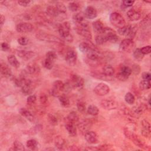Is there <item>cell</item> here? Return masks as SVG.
Segmentation results:
<instances>
[{"mask_svg":"<svg viewBox=\"0 0 151 151\" xmlns=\"http://www.w3.org/2000/svg\"><path fill=\"white\" fill-rule=\"evenodd\" d=\"M124 134L130 140H131L133 143L137 146V147L145 149V150H150V147L147 146L143 141H142L140 138L133 132H132L129 128L124 127Z\"/></svg>","mask_w":151,"mask_h":151,"instance_id":"obj_1","label":"cell"},{"mask_svg":"<svg viewBox=\"0 0 151 151\" xmlns=\"http://www.w3.org/2000/svg\"><path fill=\"white\" fill-rule=\"evenodd\" d=\"M75 30L78 35L83 37L87 40L90 41L91 40L92 34L91 33L89 25L87 22H83L79 24H76Z\"/></svg>","mask_w":151,"mask_h":151,"instance_id":"obj_2","label":"cell"},{"mask_svg":"<svg viewBox=\"0 0 151 151\" xmlns=\"http://www.w3.org/2000/svg\"><path fill=\"white\" fill-rule=\"evenodd\" d=\"M36 37L37 39L45 41V42H55V43H59V44H63L64 41L63 40L57 37V36H55L52 34H50L42 31H40L37 33Z\"/></svg>","mask_w":151,"mask_h":151,"instance_id":"obj_3","label":"cell"},{"mask_svg":"<svg viewBox=\"0 0 151 151\" xmlns=\"http://www.w3.org/2000/svg\"><path fill=\"white\" fill-rule=\"evenodd\" d=\"M109 19L111 24L115 27L120 28L126 25V21L123 17L119 12H113L110 14Z\"/></svg>","mask_w":151,"mask_h":151,"instance_id":"obj_4","label":"cell"},{"mask_svg":"<svg viewBox=\"0 0 151 151\" xmlns=\"http://www.w3.org/2000/svg\"><path fill=\"white\" fill-rule=\"evenodd\" d=\"M69 82L70 83L73 88L77 90H81L84 84V80L83 78L76 74H73L71 75Z\"/></svg>","mask_w":151,"mask_h":151,"instance_id":"obj_5","label":"cell"},{"mask_svg":"<svg viewBox=\"0 0 151 151\" xmlns=\"http://www.w3.org/2000/svg\"><path fill=\"white\" fill-rule=\"evenodd\" d=\"M132 73V69L129 67L122 65L120 67V70L116 75V77L119 81H124L129 78Z\"/></svg>","mask_w":151,"mask_h":151,"instance_id":"obj_6","label":"cell"},{"mask_svg":"<svg viewBox=\"0 0 151 151\" xmlns=\"http://www.w3.org/2000/svg\"><path fill=\"white\" fill-rule=\"evenodd\" d=\"M101 34L103 35L109 42H116L119 41V37L116 32L110 27H104V30Z\"/></svg>","mask_w":151,"mask_h":151,"instance_id":"obj_7","label":"cell"},{"mask_svg":"<svg viewBox=\"0 0 151 151\" xmlns=\"http://www.w3.org/2000/svg\"><path fill=\"white\" fill-rule=\"evenodd\" d=\"M70 28L71 25L68 21H65L59 25L58 31L62 40H64L70 35Z\"/></svg>","mask_w":151,"mask_h":151,"instance_id":"obj_8","label":"cell"},{"mask_svg":"<svg viewBox=\"0 0 151 151\" xmlns=\"http://www.w3.org/2000/svg\"><path fill=\"white\" fill-rule=\"evenodd\" d=\"M134 47V43L133 40L126 38L122 40L120 44V48L122 51L130 52Z\"/></svg>","mask_w":151,"mask_h":151,"instance_id":"obj_9","label":"cell"},{"mask_svg":"<svg viewBox=\"0 0 151 151\" xmlns=\"http://www.w3.org/2000/svg\"><path fill=\"white\" fill-rule=\"evenodd\" d=\"M94 91L97 95L103 96L109 93L110 87L106 84L104 83H100L94 88Z\"/></svg>","mask_w":151,"mask_h":151,"instance_id":"obj_10","label":"cell"},{"mask_svg":"<svg viewBox=\"0 0 151 151\" xmlns=\"http://www.w3.org/2000/svg\"><path fill=\"white\" fill-rule=\"evenodd\" d=\"M100 106L107 110L116 109L118 107V103L114 100L110 99H103L100 101Z\"/></svg>","mask_w":151,"mask_h":151,"instance_id":"obj_11","label":"cell"},{"mask_svg":"<svg viewBox=\"0 0 151 151\" xmlns=\"http://www.w3.org/2000/svg\"><path fill=\"white\" fill-rule=\"evenodd\" d=\"M77 59V54L76 51L73 50H68L65 55V60L68 64L73 66L76 64Z\"/></svg>","mask_w":151,"mask_h":151,"instance_id":"obj_12","label":"cell"},{"mask_svg":"<svg viewBox=\"0 0 151 151\" xmlns=\"http://www.w3.org/2000/svg\"><path fill=\"white\" fill-rule=\"evenodd\" d=\"M78 128L79 129V130L82 132L85 133L86 132H87V131L90 130V129L91 128L93 122L91 120H90V119H83L82 120H81L80 122H78Z\"/></svg>","mask_w":151,"mask_h":151,"instance_id":"obj_13","label":"cell"},{"mask_svg":"<svg viewBox=\"0 0 151 151\" xmlns=\"http://www.w3.org/2000/svg\"><path fill=\"white\" fill-rule=\"evenodd\" d=\"M33 29L31 24L29 22H20L16 26V31L19 33H27L31 32Z\"/></svg>","mask_w":151,"mask_h":151,"instance_id":"obj_14","label":"cell"},{"mask_svg":"<svg viewBox=\"0 0 151 151\" xmlns=\"http://www.w3.org/2000/svg\"><path fill=\"white\" fill-rule=\"evenodd\" d=\"M96 49H97V48L95 47V45L91 42H90L89 41L81 42L79 44V50L83 53L87 54L90 50H96Z\"/></svg>","mask_w":151,"mask_h":151,"instance_id":"obj_15","label":"cell"},{"mask_svg":"<svg viewBox=\"0 0 151 151\" xmlns=\"http://www.w3.org/2000/svg\"><path fill=\"white\" fill-rule=\"evenodd\" d=\"M85 140L90 144H95L98 142V136L94 131L88 130L84 133Z\"/></svg>","mask_w":151,"mask_h":151,"instance_id":"obj_16","label":"cell"},{"mask_svg":"<svg viewBox=\"0 0 151 151\" xmlns=\"http://www.w3.org/2000/svg\"><path fill=\"white\" fill-rule=\"evenodd\" d=\"M142 129L141 133L143 136L145 137H149L150 136V123L146 119H143L141 122Z\"/></svg>","mask_w":151,"mask_h":151,"instance_id":"obj_17","label":"cell"},{"mask_svg":"<svg viewBox=\"0 0 151 151\" xmlns=\"http://www.w3.org/2000/svg\"><path fill=\"white\" fill-rule=\"evenodd\" d=\"M18 56L21 59L27 61L32 58L35 54L32 51H27V50H19L17 51Z\"/></svg>","mask_w":151,"mask_h":151,"instance_id":"obj_18","label":"cell"},{"mask_svg":"<svg viewBox=\"0 0 151 151\" xmlns=\"http://www.w3.org/2000/svg\"><path fill=\"white\" fill-rule=\"evenodd\" d=\"M84 15L86 18L90 19H93L97 17V11L94 7L92 6H88L85 9Z\"/></svg>","mask_w":151,"mask_h":151,"instance_id":"obj_19","label":"cell"},{"mask_svg":"<svg viewBox=\"0 0 151 151\" xmlns=\"http://www.w3.org/2000/svg\"><path fill=\"white\" fill-rule=\"evenodd\" d=\"M25 71L29 74L35 75L40 73V68L39 65H37L36 63H30L28 64H27L25 68Z\"/></svg>","mask_w":151,"mask_h":151,"instance_id":"obj_20","label":"cell"},{"mask_svg":"<svg viewBox=\"0 0 151 151\" xmlns=\"http://www.w3.org/2000/svg\"><path fill=\"white\" fill-rule=\"evenodd\" d=\"M127 17L130 21H137L141 18V14L134 9H130L127 12Z\"/></svg>","mask_w":151,"mask_h":151,"instance_id":"obj_21","label":"cell"},{"mask_svg":"<svg viewBox=\"0 0 151 151\" xmlns=\"http://www.w3.org/2000/svg\"><path fill=\"white\" fill-rule=\"evenodd\" d=\"M21 91L24 95H30L34 91V87L32 81L29 80L25 84H24L21 87Z\"/></svg>","mask_w":151,"mask_h":151,"instance_id":"obj_22","label":"cell"},{"mask_svg":"<svg viewBox=\"0 0 151 151\" xmlns=\"http://www.w3.org/2000/svg\"><path fill=\"white\" fill-rule=\"evenodd\" d=\"M19 112L22 116H23L24 117L27 119L29 122H34L35 121V117H34V115L32 114L31 112H30L27 109L21 108L19 110Z\"/></svg>","mask_w":151,"mask_h":151,"instance_id":"obj_23","label":"cell"},{"mask_svg":"<svg viewBox=\"0 0 151 151\" xmlns=\"http://www.w3.org/2000/svg\"><path fill=\"white\" fill-rule=\"evenodd\" d=\"M65 128L71 136H76L77 135V128L74 123L65 122Z\"/></svg>","mask_w":151,"mask_h":151,"instance_id":"obj_24","label":"cell"},{"mask_svg":"<svg viewBox=\"0 0 151 151\" xmlns=\"http://www.w3.org/2000/svg\"><path fill=\"white\" fill-rule=\"evenodd\" d=\"M86 54L88 60L91 61L97 62L100 58V55L97 49L91 50L90 51H88Z\"/></svg>","mask_w":151,"mask_h":151,"instance_id":"obj_25","label":"cell"},{"mask_svg":"<svg viewBox=\"0 0 151 151\" xmlns=\"http://www.w3.org/2000/svg\"><path fill=\"white\" fill-rule=\"evenodd\" d=\"M1 74L4 77H10L12 76V71L9 67L4 63H1Z\"/></svg>","mask_w":151,"mask_h":151,"instance_id":"obj_26","label":"cell"},{"mask_svg":"<svg viewBox=\"0 0 151 151\" xmlns=\"http://www.w3.org/2000/svg\"><path fill=\"white\" fill-rule=\"evenodd\" d=\"M93 28L96 33L99 34H101L104 28V27L100 20H96L93 22Z\"/></svg>","mask_w":151,"mask_h":151,"instance_id":"obj_27","label":"cell"},{"mask_svg":"<svg viewBox=\"0 0 151 151\" xmlns=\"http://www.w3.org/2000/svg\"><path fill=\"white\" fill-rule=\"evenodd\" d=\"M46 14L49 15L50 17H57L60 13L57 11L55 6L49 5L46 8Z\"/></svg>","mask_w":151,"mask_h":151,"instance_id":"obj_28","label":"cell"},{"mask_svg":"<svg viewBox=\"0 0 151 151\" xmlns=\"http://www.w3.org/2000/svg\"><path fill=\"white\" fill-rule=\"evenodd\" d=\"M102 73L107 77H111L114 73V70L111 65L107 64L103 67Z\"/></svg>","mask_w":151,"mask_h":151,"instance_id":"obj_29","label":"cell"},{"mask_svg":"<svg viewBox=\"0 0 151 151\" xmlns=\"http://www.w3.org/2000/svg\"><path fill=\"white\" fill-rule=\"evenodd\" d=\"M66 122L76 123L79 122V116L76 111L70 112L66 117Z\"/></svg>","mask_w":151,"mask_h":151,"instance_id":"obj_30","label":"cell"},{"mask_svg":"<svg viewBox=\"0 0 151 151\" xmlns=\"http://www.w3.org/2000/svg\"><path fill=\"white\" fill-rule=\"evenodd\" d=\"M54 144L57 149L61 150L65 146V140L62 136H56V137L54 139Z\"/></svg>","mask_w":151,"mask_h":151,"instance_id":"obj_31","label":"cell"},{"mask_svg":"<svg viewBox=\"0 0 151 151\" xmlns=\"http://www.w3.org/2000/svg\"><path fill=\"white\" fill-rule=\"evenodd\" d=\"M137 27L136 25H129V29L127 33V35L126 36V37H127V38L128 39H130V40H133L134 37L136 36V32H137Z\"/></svg>","mask_w":151,"mask_h":151,"instance_id":"obj_32","label":"cell"},{"mask_svg":"<svg viewBox=\"0 0 151 151\" xmlns=\"http://www.w3.org/2000/svg\"><path fill=\"white\" fill-rule=\"evenodd\" d=\"M7 60L9 64L11 66L15 68H18L20 66V63L19 62V61L14 55L11 54L8 55L7 57Z\"/></svg>","mask_w":151,"mask_h":151,"instance_id":"obj_33","label":"cell"},{"mask_svg":"<svg viewBox=\"0 0 151 151\" xmlns=\"http://www.w3.org/2000/svg\"><path fill=\"white\" fill-rule=\"evenodd\" d=\"M84 18L85 17L84 14L81 12H77L73 15V21L75 24H79L84 22Z\"/></svg>","mask_w":151,"mask_h":151,"instance_id":"obj_34","label":"cell"},{"mask_svg":"<svg viewBox=\"0 0 151 151\" xmlns=\"http://www.w3.org/2000/svg\"><path fill=\"white\" fill-rule=\"evenodd\" d=\"M58 100H59V101H60L61 105L64 107H67L70 104L69 99L68 98V97L67 96H65L64 94H61L58 97Z\"/></svg>","mask_w":151,"mask_h":151,"instance_id":"obj_35","label":"cell"},{"mask_svg":"<svg viewBox=\"0 0 151 151\" xmlns=\"http://www.w3.org/2000/svg\"><path fill=\"white\" fill-rule=\"evenodd\" d=\"M65 84L61 80H56L52 84V88L57 90V91L61 92L64 90Z\"/></svg>","mask_w":151,"mask_h":151,"instance_id":"obj_36","label":"cell"},{"mask_svg":"<svg viewBox=\"0 0 151 151\" xmlns=\"http://www.w3.org/2000/svg\"><path fill=\"white\" fill-rule=\"evenodd\" d=\"M146 108H147V106L145 104L142 103V104H140L139 105H137V106L134 107L133 110L135 114H142V113H143L147 109Z\"/></svg>","mask_w":151,"mask_h":151,"instance_id":"obj_37","label":"cell"},{"mask_svg":"<svg viewBox=\"0 0 151 151\" xmlns=\"http://www.w3.org/2000/svg\"><path fill=\"white\" fill-rule=\"evenodd\" d=\"M139 88L142 90H146L151 87V84L150 81H147L145 80H142L139 84Z\"/></svg>","mask_w":151,"mask_h":151,"instance_id":"obj_38","label":"cell"},{"mask_svg":"<svg viewBox=\"0 0 151 151\" xmlns=\"http://www.w3.org/2000/svg\"><path fill=\"white\" fill-rule=\"evenodd\" d=\"M133 57L134 58V59L138 61H140L141 60H143V57H144V54H142V52L140 51V48H136L133 53Z\"/></svg>","mask_w":151,"mask_h":151,"instance_id":"obj_39","label":"cell"},{"mask_svg":"<svg viewBox=\"0 0 151 151\" xmlns=\"http://www.w3.org/2000/svg\"><path fill=\"white\" fill-rule=\"evenodd\" d=\"M124 100L127 104H134V103L135 101V97L132 93L127 92L125 94Z\"/></svg>","mask_w":151,"mask_h":151,"instance_id":"obj_40","label":"cell"},{"mask_svg":"<svg viewBox=\"0 0 151 151\" xmlns=\"http://www.w3.org/2000/svg\"><path fill=\"white\" fill-rule=\"evenodd\" d=\"M87 113L91 116H97L99 114V110L98 107L94 105H90L87 108Z\"/></svg>","mask_w":151,"mask_h":151,"instance_id":"obj_41","label":"cell"},{"mask_svg":"<svg viewBox=\"0 0 151 151\" xmlns=\"http://www.w3.org/2000/svg\"><path fill=\"white\" fill-rule=\"evenodd\" d=\"M26 145H27V146L28 148H29L31 150H36L37 148L38 143L36 140L31 139L27 140Z\"/></svg>","mask_w":151,"mask_h":151,"instance_id":"obj_42","label":"cell"},{"mask_svg":"<svg viewBox=\"0 0 151 151\" xmlns=\"http://www.w3.org/2000/svg\"><path fill=\"white\" fill-rule=\"evenodd\" d=\"M10 150H24V146L23 144L18 140H15L13 143V146L12 147Z\"/></svg>","mask_w":151,"mask_h":151,"instance_id":"obj_43","label":"cell"},{"mask_svg":"<svg viewBox=\"0 0 151 151\" xmlns=\"http://www.w3.org/2000/svg\"><path fill=\"white\" fill-rule=\"evenodd\" d=\"M55 6L57 8V11H58V12L60 13V14H65V12L67 11V8L63 3L57 2V3H56Z\"/></svg>","mask_w":151,"mask_h":151,"instance_id":"obj_44","label":"cell"},{"mask_svg":"<svg viewBox=\"0 0 151 151\" xmlns=\"http://www.w3.org/2000/svg\"><path fill=\"white\" fill-rule=\"evenodd\" d=\"M134 1H130V0H124L122 2L121 4V9H125L127 8L131 7L134 4Z\"/></svg>","mask_w":151,"mask_h":151,"instance_id":"obj_45","label":"cell"},{"mask_svg":"<svg viewBox=\"0 0 151 151\" xmlns=\"http://www.w3.org/2000/svg\"><path fill=\"white\" fill-rule=\"evenodd\" d=\"M95 41L98 45H102L105 42H107L106 37L102 34H99L98 35H97L95 38Z\"/></svg>","mask_w":151,"mask_h":151,"instance_id":"obj_46","label":"cell"},{"mask_svg":"<svg viewBox=\"0 0 151 151\" xmlns=\"http://www.w3.org/2000/svg\"><path fill=\"white\" fill-rule=\"evenodd\" d=\"M54 63V61L50 60H48L47 58H45V60L42 62V65L46 69L51 70L53 67Z\"/></svg>","mask_w":151,"mask_h":151,"instance_id":"obj_47","label":"cell"},{"mask_svg":"<svg viewBox=\"0 0 151 151\" xmlns=\"http://www.w3.org/2000/svg\"><path fill=\"white\" fill-rule=\"evenodd\" d=\"M80 5L77 2H71L68 4V9L72 12H76L79 9Z\"/></svg>","mask_w":151,"mask_h":151,"instance_id":"obj_48","label":"cell"},{"mask_svg":"<svg viewBox=\"0 0 151 151\" xmlns=\"http://www.w3.org/2000/svg\"><path fill=\"white\" fill-rule=\"evenodd\" d=\"M48 121L50 124L52 126H56L58 124V119L55 116L52 114H49L47 117Z\"/></svg>","mask_w":151,"mask_h":151,"instance_id":"obj_49","label":"cell"},{"mask_svg":"<svg viewBox=\"0 0 151 151\" xmlns=\"http://www.w3.org/2000/svg\"><path fill=\"white\" fill-rule=\"evenodd\" d=\"M77 108L78 111L80 113H83L85 111L86 109V103L81 100H78L77 102Z\"/></svg>","mask_w":151,"mask_h":151,"instance_id":"obj_50","label":"cell"},{"mask_svg":"<svg viewBox=\"0 0 151 151\" xmlns=\"http://www.w3.org/2000/svg\"><path fill=\"white\" fill-rule=\"evenodd\" d=\"M45 58H47V59H48L50 60H51L52 61H55V59L57 58V54L53 51H48L46 53Z\"/></svg>","mask_w":151,"mask_h":151,"instance_id":"obj_51","label":"cell"},{"mask_svg":"<svg viewBox=\"0 0 151 151\" xmlns=\"http://www.w3.org/2000/svg\"><path fill=\"white\" fill-rule=\"evenodd\" d=\"M129 25H125L123 27H122L120 28H119L117 30V32L119 35H122V36H126L128 29H129Z\"/></svg>","mask_w":151,"mask_h":151,"instance_id":"obj_52","label":"cell"},{"mask_svg":"<svg viewBox=\"0 0 151 151\" xmlns=\"http://www.w3.org/2000/svg\"><path fill=\"white\" fill-rule=\"evenodd\" d=\"M37 100V97L34 94L29 95V96L27 97V102L29 105H32L34 104Z\"/></svg>","mask_w":151,"mask_h":151,"instance_id":"obj_53","label":"cell"},{"mask_svg":"<svg viewBox=\"0 0 151 151\" xmlns=\"http://www.w3.org/2000/svg\"><path fill=\"white\" fill-rule=\"evenodd\" d=\"M17 41L18 44H20L21 45H26L28 44L29 40L25 37H21L17 40Z\"/></svg>","mask_w":151,"mask_h":151,"instance_id":"obj_54","label":"cell"},{"mask_svg":"<svg viewBox=\"0 0 151 151\" xmlns=\"http://www.w3.org/2000/svg\"><path fill=\"white\" fill-rule=\"evenodd\" d=\"M39 100L41 104L45 105L48 102V97L45 94H41L39 97Z\"/></svg>","mask_w":151,"mask_h":151,"instance_id":"obj_55","label":"cell"},{"mask_svg":"<svg viewBox=\"0 0 151 151\" xmlns=\"http://www.w3.org/2000/svg\"><path fill=\"white\" fill-rule=\"evenodd\" d=\"M140 51L143 54H149L151 52V47L150 45H146L140 48Z\"/></svg>","mask_w":151,"mask_h":151,"instance_id":"obj_56","label":"cell"},{"mask_svg":"<svg viewBox=\"0 0 151 151\" xmlns=\"http://www.w3.org/2000/svg\"><path fill=\"white\" fill-rule=\"evenodd\" d=\"M150 74L148 72H143L142 74V77L143 78V80H147V81H150L151 79V76H150Z\"/></svg>","mask_w":151,"mask_h":151,"instance_id":"obj_57","label":"cell"},{"mask_svg":"<svg viewBox=\"0 0 151 151\" xmlns=\"http://www.w3.org/2000/svg\"><path fill=\"white\" fill-rule=\"evenodd\" d=\"M10 47L8 43L5 42H3L1 43V50L3 51H7L9 50Z\"/></svg>","mask_w":151,"mask_h":151,"instance_id":"obj_58","label":"cell"},{"mask_svg":"<svg viewBox=\"0 0 151 151\" xmlns=\"http://www.w3.org/2000/svg\"><path fill=\"white\" fill-rule=\"evenodd\" d=\"M50 94H51L52 96H54V97H58L61 95L60 91H57V90H55V89H54V88H53L50 90Z\"/></svg>","mask_w":151,"mask_h":151,"instance_id":"obj_59","label":"cell"},{"mask_svg":"<svg viewBox=\"0 0 151 151\" xmlns=\"http://www.w3.org/2000/svg\"><path fill=\"white\" fill-rule=\"evenodd\" d=\"M30 2H31L30 1H23V0H21V1H18V4L20 6H24V7L27 6L30 4Z\"/></svg>","mask_w":151,"mask_h":151,"instance_id":"obj_60","label":"cell"},{"mask_svg":"<svg viewBox=\"0 0 151 151\" xmlns=\"http://www.w3.org/2000/svg\"><path fill=\"white\" fill-rule=\"evenodd\" d=\"M111 146H109V145H100L98 147L99 148V150H109L110 149V147Z\"/></svg>","mask_w":151,"mask_h":151,"instance_id":"obj_61","label":"cell"},{"mask_svg":"<svg viewBox=\"0 0 151 151\" xmlns=\"http://www.w3.org/2000/svg\"><path fill=\"white\" fill-rule=\"evenodd\" d=\"M68 150H80V148L76 145H72V146H69Z\"/></svg>","mask_w":151,"mask_h":151,"instance_id":"obj_62","label":"cell"},{"mask_svg":"<svg viewBox=\"0 0 151 151\" xmlns=\"http://www.w3.org/2000/svg\"><path fill=\"white\" fill-rule=\"evenodd\" d=\"M5 17L1 14V16H0V24H1V27H2V25H4V22H5Z\"/></svg>","mask_w":151,"mask_h":151,"instance_id":"obj_63","label":"cell"},{"mask_svg":"<svg viewBox=\"0 0 151 151\" xmlns=\"http://www.w3.org/2000/svg\"><path fill=\"white\" fill-rule=\"evenodd\" d=\"M84 150H99V148L98 147H87L84 149Z\"/></svg>","mask_w":151,"mask_h":151,"instance_id":"obj_64","label":"cell"}]
</instances>
